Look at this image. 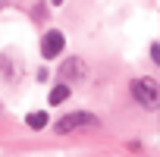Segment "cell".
I'll list each match as a JSON object with an SVG mask.
<instances>
[{
	"instance_id": "6da1fadb",
	"label": "cell",
	"mask_w": 160,
	"mask_h": 157,
	"mask_svg": "<svg viewBox=\"0 0 160 157\" xmlns=\"http://www.w3.org/2000/svg\"><path fill=\"white\" fill-rule=\"evenodd\" d=\"M129 91H132V98L138 101V107H144V110H154V107L160 104V82L151 78V75L135 78V82L129 85Z\"/></svg>"
},
{
	"instance_id": "7a4b0ae2",
	"label": "cell",
	"mask_w": 160,
	"mask_h": 157,
	"mask_svg": "<svg viewBox=\"0 0 160 157\" xmlns=\"http://www.w3.org/2000/svg\"><path fill=\"white\" fill-rule=\"evenodd\" d=\"M98 126H101V119H98L94 113L75 110V113L60 116V119L53 123V132H57V135H69V132H78V129H98Z\"/></svg>"
},
{
	"instance_id": "3957f363",
	"label": "cell",
	"mask_w": 160,
	"mask_h": 157,
	"mask_svg": "<svg viewBox=\"0 0 160 157\" xmlns=\"http://www.w3.org/2000/svg\"><path fill=\"white\" fill-rule=\"evenodd\" d=\"M85 75H88V66H85L82 57L63 60V66H60V82H63V85H75V82H82Z\"/></svg>"
},
{
	"instance_id": "277c9868",
	"label": "cell",
	"mask_w": 160,
	"mask_h": 157,
	"mask_svg": "<svg viewBox=\"0 0 160 157\" xmlns=\"http://www.w3.org/2000/svg\"><path fill=\"white\" fill-rule=\"evenodd\" d=\"M63 47H66V35H63L60 28H50V32L41 38V57H44V60L60 57V53H63Z\"/></svg>"
},
{
	"instance_id": "5b68a950",
	"label": "cell",
	"mask_w": 160,
	"mask_h": 157,
	"mask_svg": "<svg viewBox=\"0 0 160 157\" xmlns=\"http://www.w3.org/2000/svg\"><path fill=\"white\" fill-rule=\"evenodd\" d=\"M69 91H72V88H69V85H63V82H60V85H53V88H50V94H47V101H50V107H57V104H63V101L69 98Z\"/></svg>"
},
{
	"instance_id": "8992f818",
	"label": "cell",
	"mask_w": 160,
	"mask_h": 157,
	"mask_svg": "<svg viewBox=\"0 0 160 157\" xmlns=\"http://www.w3.org/2000/svg\"><path fill=\"white\" fill-rule=\"evenodd\" d=\"M47 119H50V116H47V110H35V113H28V116H25L28 129H35V132H41V129L47 126Z\"/></svg>"
},
{
	"instance_id": "52a82bcc",
	"label": "cell",
	"mask_w": 160,
	"mask_h": 157,
	"mask_svg": "<svg viewBox=\"0 0 160 157\" xmlns=\"http://www.w3.org/2000/svg\"><path fill=\"white\" fill-rule=\"evenodd\" d=\"M151 60H154V63H157V66H160V44H157V41H154V44H151Z\"/></svg>"
},
{
	"instance_id": "ba28073f",
	"label": "cell",
	"mask_w": 160,
	"mask_h": 157,
	"mask_svg": "<svg viewBox=\"0 0 160 157\" xmlns=\"http://www.w3.org/2000/svg\"><path fill=\"white\" fill-rule=\"evenodd\" d=\"M50 3H53V7H60V3H63V0H50Z\"/></svg>"
}]
</instances>
